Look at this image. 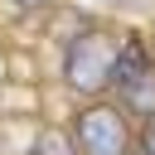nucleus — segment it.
<instances>
[{
  "label": "nucleus",
  "instance_id": "nucleus-3",
  "mask_svg": "<svg viewBox=\"0 0 155 155\" xmlns=\"http://www.w3.org/2000/svg\"><path fill=\"white\" fill-rule=\"evenodd\" d=\"M145 63H150L145 44H140V39H121V44H116V58H111V87H126Z\"/></svg>",
  "mask_w": 155,
  "mask_h": 155
},
{
  "label": "nucleus",
  "instance_id": "nucleus-1",
  "mask_svg": "<svg viewBox=\"0 0 155 155\" xmlns=\"http://www.w3.org/2000/svg\"><path fill=\"white\" fill-rule=\"evenodd\" d=\"M111 58H116V39H111V34L92 29V34L73 39L68 53H63V78H68V87L97 97L102 87H111Z\"/></svg>",
  "mask_w": 155,
  "mask_h": 155
},
{
  "label": "nucleus",
  "instance_id": "nucleus-4",
  "mask_svg": "<svg viewBox=\"0 0 155 155\" xmlns=\"http://www.w3.org/2000/svg\"><path fill=\"white\" fill-rule=\"evenodd\" d=\"M121 102H126L131 111H140V116H150V111H155V63H145V68L121 87Z\"/></svg>",
  "mask_w": 155,
  "mask_h": 155
},
{
  "label": "nucleus",
  "instance_id": "nucleus-5",
  "mask_svg": "<svg viewBox=\"0 0 155 155\" xmlns=\"http://www.w3.org/2000/svg\"><path fill=\"white\" fill-rule=\"evenodd\" d=\"M34 155H73V145H68V136H63V131H39Z\"/></svg>",
  "mask_w": 155,
  "mask_h": 155
},
{
  "label": "nucleus",
  "instance_id": "nucleus-2",
  "mask_svg": "<svg viewBox=\"0 0 155 155\" xmlns=\"http://www.w3.org/2000/svg\"><path fill=\"white\" fill-rule=\"evenodd\" d=\"M82 155H126L131 150V131L121 121L116 107H87L78 111V126H73Z\"/></svg>",
  "mask_w": 155,
  "mask_h": 155
},
{
  "label": "nucleus",
  "instance_id": "nucleus-6",
  "mask_svg": "<svg viewBox=\"0 0 155 155\" xmlns=\"http://www.w3.org/2000/svg\"><path fill=\"white\" fill-rule=\"evenodd\" d=\"M140 155H155V111H150L145 126H140Z\"/></svg>",
  "mask_w": 155,
  "mask_h": 155
},
{
  "label": "nucleus",
  "instance_id": "nucleus-7",
  "mask_svg": "<svg viewBox=\"0 0 155 155\" xmlns=\"http://www.w3.org/2000/svg\"><path fill=\"white\" fill-rule=\"evenodd\" d=\"M15 5H24V10H39V5H48V0H15Z\"/></svg>",
  "mask_w": 155,
  "mask_h": 155
}]
</instances>
